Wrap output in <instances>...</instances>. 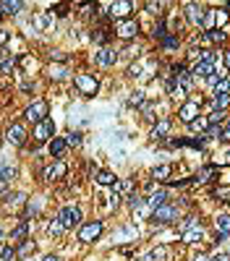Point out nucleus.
Wrapping results in <instances>:
<instances>
[{
	"label": "nucleus",
	"instance_id": "obj_1",
	"mask_svg": "<svg viewBox=\"0 0 230 261\" xmlns=\"http://www.w3.org/2000/svg\"><path fill=\"white\" fill-rule=\"evenodd\" d=\"M181 217V209L175 204H162L157 206V209H152V222L155 225H170V222H175Z\"/></svg>",
	"mask_w": 230,
	"mask_h": 261
},
{
	"label": "nucleus",
	"instance_id": "obj_2",
	"mask_svg": "<svg viewBox=\"0 0 230 261\" xmlns=\"http://www.w3.org/2000/svg\"><path fill=\"white\" fill-rule=\"evenodd\" d=\"M47 115H50V105H47V99H37V102H32L24 110V118L29 123H42V120H47Z\"/></svg>",
	"mask_w": 230,
	"mask_h": 261
},
{
	"label": "nucleus",
	"instance_id": "obj_3",
	"mask_svg": "<svg viewBox=\"0 0 230 261\" xmlns=\"http://www.w3.org/2000/svg\"><path fill=\"white\" fill-rule=\"evenodd\" d=\"M73 84H76L81 97H94L99 91V81H97V76H92V73H79L73 79Z\"/></svg>",
	"mask_w": 230,
	"mask_h": 261
},
{
	"label": "nucleus",
	"instance_id": "obj_4",
	"mask_svg": "<svg viewBox=\"0 0 230 261\" xmlns=\"http://www.w3.org/2000/svg\"><path fill=\"white\" fill-rule=\"evenodd\" d=\"M102 219H92V222H84V225H79V240L81 243H94L99 235H102Z\"/></svg>",
	"mask_w": 230,
	"mask_h": 261
},
{
	"label": "nucleus",
	"instance_id": "obj_5",
	"mask_svg": "<svg viewBox=\"0 0 230 261\" xmlns=\"http://www.w3.org/2000/svg\"><path fill=\"white\" fill-rule=\"evenodd\" d=\"M58 222H60L66 230L79 227V225H81V209H79V206H63V209L58 212Z\"/></svg>",
	"mask_w": 230,
	"mask_h": 261
},
{
	"label": "nucleus",
	"instance_id": "obj_6",
	"mask_svg": "<svg viewBox=\"0 0 230 261\" xmlns=\"http://www.w3.org/2000/svg\"><path fill=\"white\" fill-rule=\"evenodd\" d=\"M139 21L136 19H123V21H118V24H115V37H118V40H134V37H139Z\"/></svg>",
	"mask_w": 230,
	"mask_h": 261
},
{
	"label": "nucleus",
	"instance_id": "obj_7",
	"mask_svg": "<svg viewBox=\"0 0 230 261\" xmlns=\"http://www.w3.org/2000/svg\"><path fill=\"white\" fill-rule=\"evenodd\" d=\"M32 136H34V141H37V144H50L52 139H55V123H52L50 118H47V120H42V123H37Z\"/></svg>",
	"mask_w": 230,
	"mask_h": 261
},
{
	"label": "nucleus",
	"instance_id": "obj_8",
	"mask_svg": "<svg viewBox=\"0 0 230 261\" xmlns=\"http://www.w3.org/2000/svg\"><path fill=\"white\" fill-rule=\"evenodd\" d=\"M199 107H202V99H191V102H183L181 107H178V120L181 123H194L196 118H199Z\"/></svg>",
	"mask_w": 230,
	"mask_h": 261
},
{
	"label": "nucleus",
	"instance_id": "obj_9",
	"mask_svg": "<svg viewBox=\"0 0 230 261\" xmlns=\"http://www.w3.org/2000/svg\"><path fill=\"white\" fill-rule=\"evenodd\" d=\"M24 141H26L24 123H11L8 130H5V144H11V147H24Z\"/></svg>",
	"mask_w": 230,
	"mask_h": 261
},
{
	"label": "nucleus",
	"instance_id": "obj_10",
	"mask_svg": "<svg viewBox=\"0 0 230 261\" xmlns=\"http://www.w3.org/2000/svg\"><path fill=\"white\" fill-rule=\"evenodd\" d=\"M183 13H186V21H188L191 26H202V24H207V8H204V5L188 3Z\"/></svg>",
	"mask_w": 230,
	"mask_h": 261
},
{
	"label": "nucleus",
	"instance_id": "obj_11",
	"mask_svg": "<svg viewBox=\"0 0 230 261\" xmlns=\"http://www.w3.org/2000/svg\"><path fill=\"white\" fill-rule=\"evenodd\" d=\"M131 8H134V3H128V0H118V3H110V5H107V16L123 21V19H128Z\"/></svg>",
	"mask_w": 230,
	"mask_h": 261
},
{
	"label": "nucleus",
	"instance_id": "obj_12",
	"mask_svg": "<svg viewBox=\"0 0 230 261\" xmlns=\"http://www.w3.org/2000/svg\"><path fill=\"white\" fill-rule=\"evenodd\" d=\"M115 60H118V52H115L113 47H99L94 52V63L99 68H110V65H115Z\"/></svg>",
	"mask_w": 230,
	"mask_h": 261
},
{
	"label": "nucleus",
	"instance_id": "obj_13",
	"mask_svg": "<svg viewBox=\"0 0 230 261\" xmlns=\"http://www.w3.org/2000/svg\"><path fill=\"white\" fill-rule=\"evenodd\" d=\"M66 173H68V165L63 159H55V165H50L47 170H45V180H60Z\"/></svg>",
	"mask_w": 230,
	"mask_h": 261
},
{
	"label": "nucleus",
	"instance_id": "obj_14",
	"mask_svg": "<svg viewBox=\"0 0 230 261\" xmlns=\"http://www.w3.org/2000/svg\"><path fill=\"white\" fill-rule=\"evenodd\" d=\"M217 178V165H207V167H202L194 178H191V183H209V180H214Z\"/></svg>",
	"mask_w": 230,
	"mask_h": 261
},
{
	"label": "nucleus",
	"instance_id": "obj_15",
	"mask_svg": "<svg viewBox=\"0 0 230 261\" xmlns=\"http://www.w3.org/2000/svg\"><path fill=\"white\" fill-rule=\"evenodd\" d=\"M47 149H50V154L55 157V159H60L66 154V149H68V144H66V139H60V136H55L50 144H47Z\"/></svg>",
	"mask_w": 230,
	"mask_h": 261
},
{
	"label": "nucleus",
	"instance_id": "obj_16",
	"mask_svg": "<svg viewBox=\"0 0 230 261\" xmlns=\"http://www.w3.org/2000/svg\"><path fill=\"white\" fill-rule=\"evenodd\" d=\"M170 175H173V165H160L152 170V180L155 183H165V180H170Z\"/></svg>",
	"mask_w": 230,
	"mask_h": 261
},
{
	"label": "nucleus",
	"instance_id": "obj_17",
	"mask_svg": "<svg viewBox=\"0 0 230 261\" xmlns=\"http://www.w3.org/2000/svg\"><path fill=\"white\" fill-rule=\"evenodd\" d=\"M214 73V63H204V60H199V63L191 68V76H202V79H209Z\"/></svg>",
	"mask_w": 230,
	"mask_h": 261
},
{
	"label": "nucleus",
	"instance_id": "obj_18",
	"mask_svg": "<svg viewBox=\"0 0 230 261\" xmlns=\"http://www.w3.org/2000/svg\"><path fill=\"white\" fill-rule=\"evenodd\" d=\"M167 133H170V120H160L157 126L152 128V139H155V141L167 139Z\"/></svg>",
	"mask_w": 230,
	"mask_h": 261
},
{
	"label": "nucleus",
	"instance_id": "obj_19",
	"mask_svg": "<svg viewBox=\"0 0 230 261\" xmlns=\"http://www.w3.org/2000/svg\"><path fill=\"white\" fill-rule=\"evenodd\" d=\"M21 8H24V3H21V0H3V3H0L3 16H5V13H8V16H16Z\"/></svg>",
	"mask_w": 230,
	"mask_h": 261
},
{
	"label": "nucleus",
	"instance_id": "obj_20",
	"mask_svg": "<svg viewBox=\"0 0 230 261\" xmlns=\"http://www.w3.org/2000/svg\"><path fill=\"white\" fill-rule=\"evenodd\" d=\"M110 32H107V29L105 26H94V29H92V40H94L97 44H102V47H107V42H110Z\"/></svg>",
	"mask_w": 230,
	"mask_h": 261
},
{
	"label": "nucleus",
	"instance_id": "obj_21",
	"mask_svg": "<svg viewBox=\"0 0 230 261\" xmlns=\"http://www.w3.org/2000/svg\"><path fill=\"white\" fill-rule=\"evenodd\" d=\"M147 206H152V209H157V206H162V204H167V191H157V194H149L147 198Z\"/></svg>",
	"mask_w": 230,
	"mask_h": 261
},
{
	"label": "nucleus",
	"instance_id": "obj_22",
	"mask_svg": "<svg viewBox=\"0 0 230 261\" xmlns=\"http://www.w3.org/2000/svg\"><path fill=\"white\" fill-rule=\"evenodd\" d=\"M214 227H217L220 235H230V214H217V219H214Z\"/></svg>",
	"mask_w": 230,
	"mask_h": 261
},
{
	"label": "nucleus",
	"instance_id": "obj_23",
	"mask_svg": "<svg viewBox=\"0 0 230 261\" xmlns=\"http://www.w3.org/2000/svg\"><path fill=\"white\" fill-rule=\"evenodd\" d=\"M181 240H183V243H199V240H204V230H202V227L186 230V233H181Z\"/></svg>",
	"mask_w": 230,
	"mask_h": 261
},
{
	"label": "nucleus",
	"instance_id": "obj_24",
	"mask_svg": "<svg viewBox=\"0 0 230 261\" xmlns=\"http://www.w3.org/2000/svg\"><path fill=\"white\" fill-rule=\"evenodd\" d=\"M97 183L99 186H115V183H118V178H115V173H110V170H99L97 175Z\"/></svg>",
	"mask_w": 230,
	"mask_h": 261
},
{
	"label": "nucleus",
	"instance_id": "obj_25",
	"mask_svg": "<svg viewBox=\"0 0 230 261\" xmlns=\"http://www.w3.org/2000/svg\"><path fill=\"white\" fill-rule=\"evenodd\" d=\"M26 235H29V222L24 219V222H21V225H19V227H16V230H13V233H11V240L21 243V240H26Z\"/></svg>",
	"mask_w": 230,
	"mask_h": 261
},
{
	"label": "nucleus",
	"instance_id": "obj_26",
	"mask_svg": "<svg viewBox=\"0 0 230 261\" xmlns=\"http://www.w3.org/2000/svg\"><path fill=\"white\" fill-rule=\"evenodd\" d=\"M167 34H170V32H167L165 21H162V19H160V21H157V24H155V26H152V37H155V40H160V42H162V40H165V37H167Z\"/></svg>",
	"mask_w": 230,
	"mask_h": 261
},
{
	"label": "nucleus",
	"instance_id": "obj_27",
	"mask_svg": "<svg viewBox=\"0 0 230 261\" xmlns=\"http://www.w3.org/2000/svg\"><path fill=\"white\" fill-rule=\"evenodd\" d=\"M225 120H228L225 110H212V112H209V118H207V123H209V126H222Z\"/></svg>",
	"mask_w": 230,
	"mask_h": 261
},
{
	"label": "nucleus",
	"instance_id": "obj_28",
	"mask_svg": "<svg viewBox=\"0 0 230 261\" xmlns=\"http://www.w3.org/2000/svg\"><path fill=\"white\" fill-rule=\"evenodd\" d=\"M178 47H181V40L175 34H167L165 40H162V50L165 52H173V50H178Z\"/></svg>",
	"mask_w": 230,
	"mask_h": 261
},
{
	"label": "nucleus",
	"instance_id": "obj_29",
	"mask_svg": "<svg viewBox=\"0 0 230 261\" xmlns=\"http://www.w3.org/2000/svg\"><path fill=\"white\" fill-rule=\"evenodd\" d=\"M212 99H214V105H217L220 110H222V107H228V105H230V94H228V91H214V94H212Z\"/></svg>",
	"mask_w": 230,
	"mask_h": 261
},
{
	"label": "nucleus",
	"instance_id": "obj_30",
	"mask_svg": "<svg viewBox=\"0 0 230 261\" xmlns=\"http://www.w3.org/2000/svg\"><path fill=\"white\" fill-rule=\"evenodd\" d=\"M13 71H16V58H5L3 63H0V73H3V76H11Z\"/></svg>",
	"mask_w": 230,
	"mask_h": 261
},
{
	"label": "nucleus",
	"instance_id": "obj_31",
	"mask_svg": "<svg viewBox=\"0 0 230 261\" xmlns=\"http://www.w3.org/2000/svg\"><path fill=\"white\" fill-rule=\"evenodd\" d=\"M126 204L131 206V209H136V206H141V204H144V198H141L139 191H131V194L126 196Z\"/></svg>",
	"mask_w": 230,
	"mask_h": 261
},
{
	"label": "nucleus",
	"instance_id": "obj_32",
	"mask_svg": "<svg viewBox=\"0 0 230 261\" xmlns=\"http://www.w3.org/2000/svg\"><path fill=\"white\" fill-rule=\"evenodd\" d=\"M29 253H34V243L32 240H21L19 248H16V256H29Z\"/></svg>",
	"mask_w": 230,
	"mask_h": 261
},
{
	"label": "nucleus",
	"instance_id": "obj_33",
	"mask_svg": "<svg viewBox=\"0 0 230 261\" xmlns=\"http://www.w3.org/2000/svg\"><path fill=\"white\" fill-rule=\"evenodd\" d=\"M16 178V167H0V183H11Z\"/></svg>",
	"mask_w": 230,
	"mask_h": 261
},
{
	"label": "nucleus",
	"instance_id": "obj_34",
	"mask_svg": "<svg viewBox=\"0 0 230 261\" xmlns=\"http://www.w3.org/2000/svg\"><path fill=\"white\" fill-rule=\"evenodd\" d=\"M207 126H209V123H207V118H196L194 123H188V128H191V130H199V133H204Z\"/></svg>",
	"mask_w": 230,
	"mask_h": 261
},
{
	"label": "nucleus",
	"instance_id": "obj_35",
	"mask_svg": "<svg viewBox=\"0 0 230 261\" xmlns=\"http://www.w3.org/2000/svg\"><path fill=\"white\" fill-rule=\"evenodd\" d=\"M196 227H202V222H199V217H188V219L181 225V233H186V230H196Z\"/></svg>",
	"mask_w": 230,
	"mask_h": 261
},
{
	"label": "nucleus",
	"instance_id": "obj_36",
	"mask_svg": "<svg viewBox=\"0 0 230 261\" xmlns=\"http://www.w3.org/2000/svg\"><path fill=\"white\" fill-rule=\"evenodd\" d=\"M66 76H68V68H66V65H60V68H50V79L60 81V79H66Z\"/></svg>",
	"mask_w": 230,
	"mask_h": 261
},
{
	"label": "nucleus",
	"instance_id": "obj_37",
	"mask_svg": "<svg viewBox=\"0 0 230 261\" xmlns=\"http://www.w3.org/2000/svg\"><path fill=\"white\" fill-rule=\"evenodd\" d=\"M66 144H68V147H79V144H81V133H79V130H71V133L66 136Z\"/></svg>",
	"mask_w": 230,
	"mask_h": 261
},
{
	"label": "nucleus",
	"instance_id": "obj_38",
	"mask_svg": "<svg viewBox=\"0 0 230 261\" xmlns=\"http://www.w3.org/2000/svg\"><path fill=\"white\" fill-rule=\"evenodd\" d=\"M63 230H66V227H63V225H60V222H58V217H55V219H52L50 225H47V233H50V235H55V238H58L60 233H63Z\"/></svg>",
	"mask_w": 230,
	"mask_h": 261
},
{
	"label": "nucleus",
	"instance_id": "obj_39",
	"mask_svg": "<svg viewBox=\"0 0 230 261\" xmlns=\"http://www.w3.org/2000/svg\"><path fill=\"white\" fill-rule=\"evenodd\" d=\"M128 105H131V107H141V105H144V91H141V89L134 91L131 99H128Z\"/></svg>",
	"mask_w": 230,
	"mask_h": 261
},
{
	"label": "nucleus",
	"instance_id": "obj_40",
	"mask_svg": "<svg viewBox=\"0 0 230 261\" xmlns=\"http://www.w3.org/2000/svg\"><path fill=\"white\" fill-rule=\"evenodd\" d=\"M144 8H147L149 13H155V16H162V8H165V3H144Z\"/></svg>",
	"mask_w": 230,
	"mask_h": 261
},
{
	"label": "nucleus",
	"instance_id": "obj_41",
	"mask_svg": "<svg viewBox=\"0 0 230 261\" xmlns=\"http://www.w3.org/2000/svg\"><path fill=\"white\" fill-rule=\"evenodd\" d=\"M183 147H194V149H202V147H204V136H199V139H183Z\"/></svg>",
	"mask_w": 230,
	"mask_h": 261
},
{
	"label": "nucleus",
	"instance_id": "obj_42",
	"mask_svg": "<svg viewBox=\"0 0 230 261\" xmlns=\"http://www.w3.org/2000/svg\"><path fill=\"white\" fill-rule=\"evenodd\" d=\"M165 256H167V251H165V248H155V251H152L149 256H147V261H162Z\"/></svg>",
	"mask_w": 230,
	"mask_h": 261
},
{
	"label": "nucleus",
	"instance_id": "obj_43",
	"mask_svg": "<svg viewBox=\"0 0 230 261\" xmlns=\"http://www.w3.org/2000/svg\"><path fill=\"white\" fill-rule=\"evenodd\" d=\"M13 256H16V248H11V245H5V248L0 251V259H3V261H8V259H13Z\"/></svg>",
	"mask_w": 230,
	"mask_h": 261
},
{
	"label": "nucleus",
	"instance_id": "obj_44",
	"mask_svg": "<svg viewBox=\"0 0 230 261\" xmlns=\"http://www.w3.org/2000/svg\"><path fill=\"white\" fill-rule=\"evenodd\" d=\"M50 58H52V60H60V63H66V60H68L60 50H52V52H50Z\"/></svg>",
	"mask_w": 230,
	"mask_h": 261
},
{
	"label": "nucleus",
	"instance_id": "obj_45",
	"mask_svg": "<svg viewBox=\"0 0 230 261\" xmlns=\"http://www.w3.org/2000/svg\"><path fill=\"white\" fill-rule=\"evenodd\" d=\"M220 139H222V141H230V120L222 126V136H220Z\"/></svg>",
	"mask_w": 230,
	"mask_h": 261
},
{
	"label": "nucleus",
	"instance_id": "obj_46",
	"mask_svg": "<svg viewBox=\"0 0 230 261\" xmlns=\"http://www.w3.org/2000/svg\"><path fill=\"white\" fill-rule=\"evenodd\" d=\"M220 81H222V76H217V73H212L209 79H207V84H209V87H217Z\"/></svg>",
	"mask_w": 230,
	"mask_h": 261
},
{
	"label": "nucleus",
	"instance_id": "obj_47",
	"mask_svg": "<svg viewBox=\"0 0 230 261\" xmlns=\"http://www.w3.org/2000/svg\"><path fill=\"white\" fill-rule=\"evenodd\" d=\"M11 40V32H5V29H0V44H5Z\"/></svg>",
	"mask_w": 230,
	"mask_h": 261
},
{
	"label": "nucleus",
	"instance_id": "obj_48",
	"mask_svg": "<svg viewBox=\"0 0 230 261\" xmlns=\"http://www.w3.org/2000/svg\"><path fill=\"white\" fill-rule=\"evenodd\" d=\"M225 19H228V11H217V26H222V24H225Z\"/></svg>",
	"mask_w": 230,
	"mask_h": 261
},
{
	"label": "nucleus",
	"instance_id": "obj_49",
	"mask_svg": "<svg viewBox=\"0 0 230 261\" xmlns=\"http://www.w3.org/2000/svg\"><path fill=\"white\" fill-rule=\"evenodd\" d=\"M58 16H68V5H55Z\"/></svg>",
	"mask_w": 230,
	"mask_h": 261
},
{
	"label": "nucleus",
	"instance_id": "obj_50",
	"mask_svg": "<svg viewBox=\"0 0 230 261\" xmlns=\"http://www.w3.org/2000/svg\"><path fill=\"white\" fill-rule=\"evenodd\" d=\"M139 71H141V65L136 63V65H131V71H128V76H139Z\"/></svg>",
	"mask_w": 230,
	"mask_h": 261
},
{
	"label": "nucleus",
	"instance_id": "obj_51",
	"mask_svg": "<svg viewBox=\"0 0 230 261\" xmlns=\"http://www.w3.org/2000/svg\"><path fill=\"white\" fill-rule=\"evenodd\" d=\"M191 261H212V259H209V256H204V253H196V256L191 259Z\"/></svg>",
	"mask_w": 230,
	"mask_h": 261
},
{
	"label": "nucleus",
	"instance_id": "obj_52",
	"mask_svg": "<svg viewBox=\"0 0 230 261\" xmlns=\"http://www.w3.org/2000/svg\"><path fill=\"white\" fill-rule=\"evenodd\" d=\"M222 60H225V65H228V71H230V50H225V55H222Z\"/></svg>",
	"mask_w": 230,
	"mask_h": 261
},
{
	"label": "nucleus",
	"instance_id": "obj_53",
	"mask_svg": "<svg viewBox=\"0 0 230 261\" xmlns=\"http://www.w3.org/2000/svg\"><path fill=\"white\" fill-rule=\"evenodd\" d=\"M45 261H63L60 256H45Z\"/></svg>",
	"mask_w": 230,
	"mask_h": 261
},
{
	"label": "nucleus",
	"instance_id": "obj_54",
	"mask_svg": "<svg viewBox=\"0 0 230 261\" xmlns=\"http://www.w3.org/2000/svg\"><path fill=\"white\" fill-rule=\"evenodd\" d=\"M212 261H228V256H214Z\"/></svg>",
	"mask_w": 230,
	"mask_h": 261
},
{
	"label": "nucleus",
	"instance_id": "obj_55",
	"mask_svg": "<svg viewBox=\"0 0 230 261\" xmlns=\"http://www.w3.org/2000/svg\"><path fill=\"white\" fill-rule=\"evenodd\" d=\"M0 21H3V11H0Z\"/></svg>",
	"mask_w": 230,
	"mask_h": 261
},
{
	"label": "nucleus",
	"instance_id": "obj_56",
	"mask_svg": "<svg viewBox=\"0 0 230 261\" xmlns=\"http://www.w3.org/2000/svg\"><path fill=\"white\" fill-rule=\"evenodd\" d=\"M0 238H3V230H0Z\"/></svg>",
	"mask_w": 230,
	"mask_h": 261
},
{
	"label": "nucleus",
	"instance_id": "obj_57",
	"mask_svg": "<svg viewBox=\"0 0 230 261\" xmlns=\"http://www.w3.org/2000/svg\"><path fill=\"white\" fill-rule=\"evenodd\" d=\"M228 84H230V76H228Z\"/></svg>",
	"mask_w": 230,
	"mask_h": 261
}]
</instances>
